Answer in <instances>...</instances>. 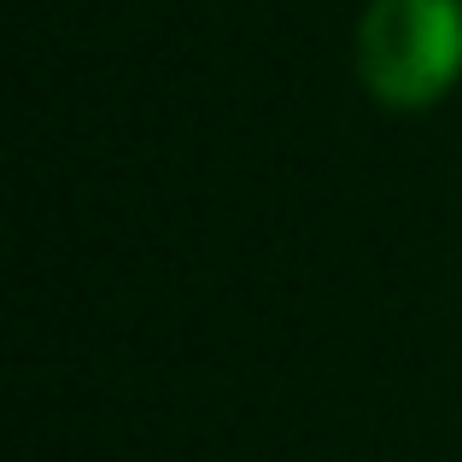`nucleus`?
Returning <instances> with one entry per match:
<instances>
[{
    "label": "nucleus",
    "instance_id": "nucleus-1",
    "mask_svg": "<svg viewBox=\"0 0 462 462\" xmlns=\"http://www.w3.org/2000/svg\"><path fill=\"white\" fill-rule=\"evenodd\" d=\"M357 65L374 100L433 106L462 77V0H374L357 30Z\"/></svg>",
    "mask_w": 462,
    "mask_h": 462
}]
</instances>
